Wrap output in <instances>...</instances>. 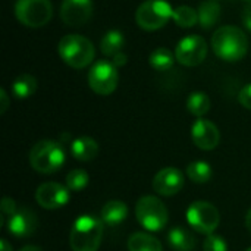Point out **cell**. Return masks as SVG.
Segmentation results:
<instances>
[{
    "label": "cell",
    "instance_id": "6da1fadb",
    "mask_svg": "<svg viewBox=\"0 0 251 251\" xmlns=\"http://www.w3.org/2000/svg\"><path fill=\"white\" fill-rule=\"evenodd\" d=\"M215 54L228 62L241 60L249 50V38L244 31L234 25H225L216 29L212 37Z\"/></svg>",
    "mask_w": 251,
    "mask_h": 251
},
{
    "label": "cell",
    "instance_id": "7a4b0ae2",
    "mask_svg": "<svg viewBox=\"0 0 251 251\" xmlns=\"http://www.w3.org/2000/svg\"><path fill=\"white\" fill-rule=\"evenodd\" d=\"M104 234V224L101 219L82 215L79 216L71 231L69 246L72 251H97Z\"/></svg>",
    "mask_w": 251,
    "mask_h": 251
},
{
    "label": "cell",
    "instance_id": "3957f363",
    "mask_svg": "<svg viewBox=\"0 0 251 251\" xmlns=\"http://www.w3.org/2000/svg\"><path fill=\"white\" fill-rule=\"evenodd\" d=\"M57 51L62 60L74 69H82L88 66L94 60L96 54L93 43L78 34L65 35L59 41Z\"/></svg>",
    "mask_w": 251,
    "mask_h": 251
},
{
    "label": "cell",
    "instance_id": "277c9868",
    "mask_svg": "<svg viewBox=\"0 0 251 251\" xmlns=\"http://www.w3.org/2000/svg\"><path fill=\"white\" fill-rule=\"evenodd\" d=\"M29 163L34 171L50 175L57 172L65 163L63 147L51 140H41L29 151Z\"/></svg>",
    "mask_w": 251,
    "mask_h": 251
},
{
    "label": "cell",
    "instance_id": "5b68a950",
    "mask_svg": "<svg viewBox=\"0 0 251 251\" xmlns=\"http://www.w3.org/2000/svg\"><path fill=\"white\" fill-rule=\"evenodd\" d=\"M135 216L143 228L153 232L162 231L168 224V209L154 196H144L137 201Z\"/></svg>",
    "mask_w": 251,
    "mask_h": 251
},
{
    "label": "cell",
    "instance_id": "8992f818",
    "mask_svg": "<svg viewBox=\"0 0 251 251\" xmlns=\"http://www.w3.org/2000/svg\"><path fill=\"white\" fill-rule=\"evenodd\" d=\"M172 16L174 9L166 0H146L138 6L135 21L143 29L156 31L165 26Z\"/></svg>",
    "mask_w": 251,
    "mask_h": 251
},
{
    "label": "cell",
    "instance_id": "52a82bcc",
    "mask_svg": "<svg viewBox=\"0 0 251 251\" xmlns=\"http://www.w3.org/2000/svg\"><path fill=\"white\" fill-rule=\"evenodd\" d=\"M15 15L21 24L40 28L51 19L53 6L50 0H16Z\"/></svg>",
    "mask_w": 251,
    "mask_h": 251
},
{
    "label": "cell",
    "instance_id": "ba28073f",
    "mask_svg": "<svg viewBox=\"0 0 251 251\" xmlns=\"http://www.w3.org/2000/svg\"><path fill=\"white\" fill-rule=\"evenodd\" d=\"M187 222L188 225L204 235H210L216 231L221 224V215L218 209L209 201H194L187 209Z\"/></svg>",
    "mask_w": 251,
    "mask_h": 251
},
{
    "label": "cell",
    "instance_id": "9c48e42d",
    "mask_svg": "<svg viewBox=\"0 0 251 251\" xmlns=\"http://www.w3.org/2000/svg\"><path fill=\"white\" fill-rule=\"evenodd\" d=\"M119 82V74L116 66L109 60H99L96 62L90 72H88V84L90 88L100 94L109 96L112 94Z\"/></svg>",
    "mask_w": 251,
    "mask_h": 251
},
{
    "label": "cell",
    "instance_id": "30bf717a",
    "mask_svg": "<svg viewBox=\"0 0 251 251\" xmlns=\"http://www.w3.org/2000/svg\"><path fill=\"white\" fill-rule=\"evenodd\" d=\"M207 56V43L200 35L184 37L175 50L176 60L184 66H197Z\"/></svg>",
    "mask_w": 251,
    "mask_h": 251
},
{
    "label": "cell",
    "instance_id": "8fae6325",
    "mask_svg": "<svg viewBox=\"0 0 251 251\" xmlns=\"http://www.w3.org/2000/svg\"><path fill=\"white\" fill-rule=\"evenodd\" d=\"M69 199V188L59 182H44L35 191V201L40 207L47 210H54L66 206Z\"/></svg>",
    "mask_w": 251,
    "mask_h": 251
},
{
    "label": "cell",
    "instance_id": "7c38bea8",
    "mask_svg": "<svg viewBox=\"0 0 251 251\" xmlns=\"http://www.w3.org/2000/svg\"><path fill=\"white\" fill-rule=\"evenodd\" d=\"M93 16L91 0H63L60 6V18L69 26H81Z\"/></svg>",
    "mask_w": 251,
    "mask_h": 251
},
{
    "label": "cell",
    "instance_id": "4fadbf2b",
    "mask_svg": "<svg viewBox=\"0 0 251 251\" xmlns=\"http://www.w3.org/2000/svg\"><path fill=\"white\" fill-rule=\"evenodd\" d=\"M38 226L37 215L28 207H19L12 216L7 218V231L15 238L31 237Z\"/></svg>",
    "mask_w": 251,
    "mask_h": 251
},
{
    "label": "cell",
    "instance_id": "5bb4252c",
    "mask_svg": "<svg viewBox=\"0 0 251 251\" xmlns=\"http://www.w3.org/2000/svg\"><path fill=\"white\" fill-rule=\"evenodd\" d=\"M191 137H193L194 144L200 150H204V151L215 150L221 141V134H219L218 126L212 121H207L203 118H199L194 122L193 129H191Z\"/></svg>",
    "mask_w": 251,
    "mask_h": 251
},
{
    "label": "cell",
    "instance_id": "9a60e30c",
    "mask_svg": "<svg viewBox=\"0 0 251 251\" xmlns=\"http://www.w3.org/2000/svg\"><path fill=\"white\" fill-rule=\"evenodd\" d=\"M184 175L176 168H163L153 178V190L165 197L178 194L184 187Z\"/></svg>",
    "mask_w": 251,
    "mask_h": 251
},
{
    "label": "cell",
    "instance_id": "2e32d148",
    "mask_svg": "<svg viewBox=\"0 0 251 251\" xmlns=\"http://www.w3.org/2000/svg\"><path fill=\"white\" fill-rule=\"evenodd\" d=\"M71 154L79 162H90L99 154V144L91 137H78L71 143Z\"/></svg>",
    "mask_w": 251,
    "mask_h": 251
},
{
    "label": "cell",
    "instance_id": "e0dca14e",
    "mask_svg": "<svg viewBox=\"0 0 251 251\" xmlns=\"http://www.w3.org/2000/svg\"><path fill=\"white\" fill-rule=\"evenodd\" d=\"M100 219L109 226L121 225L128 216V206L121 200H110L101 207Z\"/></svg>",
    "mask_w": 251,
    "mask_h": 251
},
{
    "label": "cell",
    "instance_id": "ac0fdd59",
    "mask_svg": "<svg viewBox=\"0 0 251 251\" xmlns=\"http://www.w3.org/2000/svg\"><path fill=\"white\" fill-rule=\"evenodd\" d=\"M168 243L175 251H193L196 249V237L184 226H175L168 234Z\"/></svg>",
    "mask_w": 251,
    "mask_h": 251
},
{
    "label": "cell",
    "instance_id": "d6986e66",
    "mask_svg": "<svg viewBox=\"0 0 251 251\" xmlns=\"http://www.w3.org/2000/svg\"><path fill=\"white\" fill-rule=\"evenodd\" d=\"M197 12H199V24L204 29H210L212 26H215L219 22L221 13H222L219 1H215V0L201 1Z\"/></svg>",
    "mask_w": 251,
    "mask_h": 251
},
{
    "label": "cell",
    "instance_id": "ffe728a7",
    "mask_svg": "<svg viewBox=\"0 0 251 251\" xmlns=\"http://www.w3.org/2000/svg\"><path fill=\"white\" fill-rule=\"evenodd\" d=\"M129 251H163L162 243L150 234L135 232L128 240Z\"/></svg>",
    "mask_w": 251,
    "mask_h": 251
},
{
    "label": "cell",
    "instance_id": "44dd1931",
    "mask_svg": "<svg viewBox=\"0 0 251 251\" xmlns=\"http://www.w3.org/2000/svg\"><path fill=\"white\" fill-rule=\"evenodd\" d=\"M124 46H125V38H124V34L121 31H116V29H112L109 32H106L101 38V43H100V47H101V51L104 56H109L110 59L119 53H122L124 50Z\"/></svg>",
    "mask_w": 251,
    "mask_h": 251
},
{
    "label": "cell",
    "instance_id": "7402d4cb",
    "mask_svg": "<svg viewBox=\"0 0 251 251\" xmlns=\"http://www.w3.org/2000/svg\"><path fill=\"white\" fill-rule=\"evenodd\" d=\"M37 91V79L29 74H22L12 82V93L16 99H28Z\"/></svg>",
    "mask_w": 251,
    "mask_h": 251
},
{
    "label": "cell",
    "instance_id": "603a6c76",
    "mask_svg": "<svg viewBox=\"0 0 251 251\" xmlns=\"http://www.w3.org/2000/svg\"><path fill=\"white\" fill-rule=\"evenodd\" d=\"M210 99L206 93L203 91H194L188 96L187 99V109L193 116L203 118L204 115L209 113L210 110Z\"/></svg>",
    "mask_w": 251,
    "mask_h": 251
},
{
    "label": "cell",
    "instance_id": "cb8c5ba5",
    "mask_svg": "<svg viewBox=\"0 0 251 251\" xmlns=\"http://www.w3.org/2000/svg\"><path fill=\"white\" fill-rule=\"evenodd\" d=\"M175 54L169 50V49H165V47H159L156 50L151 51L150 57H149V63L153 69L156 71H168L174 66L175 63Z\"/></svg>",
    "mask_w": 251,
    "mask_h": 251
},
{
    "label": "cell",
    "instance_id": "d4e9b609",
    "mask_svg": "<svg viewBox=\"0 0 251 251\" xmlns=\"http://www.w3.org/2000/svg\"><path fill=\"white\" fill-rule=\"evenodd\" d=\"M187 175L194 184H206L207 181H210L213 172H212V166L207 162L197 160V162H191L187 166Z\"/></svg>",
    "mask_w": 251,
    "mask_h": 251
},
{
    "label": "cell",
    "instance_id": "484cf974",
    "mask_svg": "<svg viewBox=\"0 0 251 251\" xmlns=\"http://www.w3.org/2000/svg\"><path fill=\"white\" fill-rule=\"evenodd\" d=\"M172 19L181 28H191L196 24H199V12L191 6L182 4V6H178L176 9H174Z\"/></svg>",
    "mask_w": 251,
    "mask_h": 251
},
{
    "label": "cell",
    "instance_id": "4316f807",
    "mask_svg": "<svg viewBox=\"0 0 251 251\" xmlns=\"http://www.w3.org/2000/svg\"><path fill=\"white\" fill-rule=\"evenodd\" d=\"M88 174L84 169H74L66 175V187L69 191H82L88 185Z\"/></svg>",
    "mask_w": 251,
    "mask_h": 251
},
{
    "label": "cell",
    "instance_id": "83f0119b",
    "mask_svg": "<svg viewBox=\"0 0 251 251\" xmlns=\"http://www.w3.org/2000/svg\"><path fill=\"white\" fill-rule=\"evenodd\" d=\"M203 251H228V244L221 235L210 234L203 243Z\"/></svg>",
    "mask_w": 251,
    "mask_h": 251
},
{
    "label": "cell",
    "instance_id": "f1b7e54d",
    "mask_svg": "<svg viewBox=\"0 0 251 251\" xmlns=\"http://www.w3.org/2000/svg\"><path fill=\"white\" fill-rule=\"evenodd\" d=\"M238 101L241 103L243 107L251 110V84L241 88V91L238 94Z\"/></svg>",
    "mask_w": 251,
    "mask_h": 251
},
{
    "label": "cell",
    "instance_id": "f546056e",
    "mask_svg": "<svg viewBox=\"0 0 251 251\" xmlns=\"http://www.w3.org/2000/svg\"><path fill=\"white\" fill-rule=\"evenodd\" d=\"M18 210V207H16V203H15V200H12V199H9V197H4L3 200H1V213H3V216H12L15 212Z\"/></svg>",
    "mask_w": 251,
    "mask_h": 251
},
{
    "label": "cell",
    "instance_id": "4dcf8cb0",
    "mask_svg": "<svg viewBox=\"0 0 251 251\" xmlns=\"http://www.w3.org/2000/svg\"><path fill=\"white\" fill-rule=\"evenodd\" d=\"M243 24L249 31H251V1L246 4V7L243 10Z\"/></svg>",
    "mask_w": 251,
    "mask_h": 251
},
{
    "label": "cell",
    "instance_id": "1f68e13d",
    "mask_svg": "<svg viewBox=\"0 0 251 251\" xmlns=\"http://www.w3.org/2000/svg\"><path fill=\"white\" fill-rule=\"evenodd\" d=\"M126 62H128V57H126V54H125L124 51L112 57V63H113V65H115L116 68H119V66H124V65H126Z\"/></svg>",
    "mask_w": 251,
    "mask_h": 251
},
{
    "label": "cell",
    "instance_id": "d6a6232c",
    "mask_svg": "<svg viewBox=\"0 0 251 251\" xmlns=\"http://www.w3.org/2000/svg\"><path fill=\"white\" fill-rule=\"evenodd\" d=\"M0 100H1V106H0V113H4L9 107V97L7 93L4 90H0Z\"/></svg>",
    "mask_w": 251,
    "mask_h": 251
},
{
    "label": "cell",
    "instance_id": "836d02e7",
    "mask_svg": "<svg viewBox=\"0 0 251 251\" xmlns=\"http://www.w3.org/2000/svg\"><path fill=\"white\" fill-rule=\"evenodd\" d=\"M0 251H12V246L4 238L0 240Z\"/></svg>",
    "mask_w": 251,
    "mask_h": 251
},
{
    "label": "cell",
    "instance_id": "e575fe53",
    "mask_svg": "<svg viewBox=\"0 0 251 251\" xmlns=\"http://www.w3.org/2000/svg\"><path fill=\"white\" fill-rule=\"evenodd\" d=\"M246 226H247L249 232L251 234V209L247 212V215H246Z\"/></svg>",
    "mask_w": 251,
    "mask_h": 251
},
{
    "label": "cell",
    "instance_id": "d590c367",
    "mask_svg": "<svg viewBox=\"0 0 251 251\" xmlns=\"http://www.w3.org/2000/svg\"><path fill=\"white\" fill-rule=\"evenodd\" d=\"M19 251H44L43 249H40V247H37V246H25V247H22Z\"/></svg>",
    "mask_w": 251,
    "mask_h": 251
},
{
    "label": "cell",
    "instance_id": "8d00e7d4",
    "mask_svg": "<svg viewBox=\"0 0 251 251\" xmlns=\"http://www.w3.org/2000/svg\"><path fill=\"white\" fill-rule=\"evenodd\" d=\"M243 1H247V3H250L251 0H243Z\"/></svg>",
    "mask_w": 251,
    "mask_h": 251
},
{
    "label": "cell",
    "instance_id": "74e56055",
    "mask_svg": "<svg viewBox=\"0 0 251 251\" xmlns=\"http://www.w3.org/2000/svg\"><path fill=\"white\" fill-rule=\"evenodd\" d=\"M247 251H251V247H250V249H249V250H247Z\"/></svg>",
    "mask_w": 251,
    "mask_h": 251
},
{
    "label": "cell",
    "instance_id": "f35d334b",
    "mask_svg": "<svg viewBox=\"0 0 251 251\" xmlns=\"http://www.w3.org/2000/svg\"><path fill=\"white\" fill-rule=\"evenodd\" d=\"M215 1H219V0H215Z\"/></svg>",
    "mask_w": 251,
    "mask_h": 251
}]
</instances>
